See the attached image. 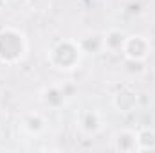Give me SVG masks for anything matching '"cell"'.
<instances>
[{
    "label": "cell",
    "instance_id": "5b68a950",
    "mask_svg": "<svg viewBox=\"0 0 155 153\" xmlns=\"http://www.w3.org/2000/svg\"><path fill=\"white\" fill-rule=\"evenodd\" d=\"M78 128L85 133V135H96L101 132L103 128V119L97 110L92 108H85L78 114Z\"/></svg>",
    "mask_w": 155,
    "mask_h": 153
},
{
    "label": "cell",
    "instance_id": "7c38bea8",
    "mask_svg": "<svg viewBox=\"0 0 155 153\" xmlns=\"http://www.w3.org/2000/svg\"><path fill=\"white\" fill-rule=\"evenodd\" d=\"M5 4H7V0H0V9H4V7H5Z\"/></svg>",
    "mask_w": 155,
    "mask_h": 153
},
{
    "label": "cell",
    "instance_id": "52a82bcc",
    "mask_svg": "<svg viewBox=\"0 0 155 153\" xmlns=\"http://www.w3.org/2000/svg\"><path fill=\"white\" fill-rule=\"evenodd\" d=\"M20 128L25 135L29 137H38L40 133L45 132L47 128V119L40 112H27L20 119Z\"/></svg>",
    "mask_w": 155,
    "mask_h": 153
},
{
    "label": "cell",
    "instance_id": "7a4b0ae2",
    "mask_svg": "<svg viewBox=\"0 0 155 153\" xmlns=\"http://www.w3.org/2000/svg\"><path fill=\"white\" fill-rule=\"evenodd\" d=\"M29 43L27 36L16 27H2L0 29V63L16 65L27 54Z\"/></svg>",
    "mask_w": 155,
    "mask_h": 153
},
{
    "label": "cell",
    "instance_id": "8992f818",
    "mask_svg": "<svg viewBox=\"0 0 155 153\" xmlns=\"http://www.w3.org/2000/svg\"><path fill=\"white\" fill-rule=\"evenodd\" d=\"M112 150L119 153L137 151V132L134 130H117L112 137Z\"/></svg>",
    "mask_w": 155,
    "mask_h": 153
},
{
    "label": "cell",
    "instance_id": "30bf717a",
    "mask_svg": "<svg viewBox=\"0 0 155 153\" xmlns=\"http://www.w3.org/2000/svg\"><path fill=\"white\" fill-rule=\"evenodd\" d=\"M126 33L121 29H108L107 33H103V43H105V50H112V52H121L123 43L126 40Z\"/></svg>",
    "mask_w": 155,
    "mask_h": 153
},
{
    "label": "cell",
    "instance_id": "277c9868",
    "mask_svg": "<svg viewBox=\"0 0 155 153\" xmlns=\"http://www.w3.org/2000/svg\"><path fill=\"white\" fill-rule=\"evenodd\" d=\"M137 103H139V96H137V92L130 85L121 86L114 94V97H112L114 108H116L117 112H121V114H128V112L135 110Z\"/></svg>",
    "mask_w": 155,
    "mask_h": 153
},
{
    "label": "cell",
    "instance_id": "9c48e42d",
    "mask_svg": "<svg viewBox=\"0 0 155 153\" xmlns=\"http://www.w3.org/2000/svg\"><path fill=\"white\" fill-rule=\"evenodd\" d=\"M79 47L85 54H97L101 50H105V43H103V33H88L81 38H78Z\"/></svg>",
    "mask_w": 155,
    "mask_h": 153
},
{
    "label": "cell",
    "instance_id": "8fae6325",
    "mask_svg": "<svg viewBox=\"0 0 155 153\" xmlns=\"http://www.w3.org/2000/svg\"><path fill=\"white\" fill-rule=\"evenodd\" d=\"M137 151H155L153 128H143L137 132Z\"/></svg>",
    "mask_w": 155,
    "mask_h": 153
},
{
    "label": "cell",
    "instance_id": "3957f363",
    "mask_svg": "<svg viewBox=\"0 0 155 153\" xmlns=\"http://www.w3.org/2000/svg\"><path fill=\"white\" fill-rule=\"evenodd\" d=\"M150 52H152V43L143 34H128L123 43V49H121V54L128 61H143L144 63L148 60Z\"/></svg>",
    "mask_w": 155,
    "mask_h": 153
},
{
    "label": "cell",
    "instance_id": "6da1fadb",
    "mask_svg": "<svg viewBox=\"0 0 155 153\" xmlns=\"http://www.w3.org/2000/svg\"><path fill=\"white\" fill-rule=\"evenodd\" d=\"M83 56H85V52L81 50L79 41L72 38L56 41L47 52L49 65L56 70H61V72H71V70L78 69Z\"/></svg>",
    "mask_w": 155,
    "mask_h": 153
},
{
    "label": "cell",
    "instance_id": "ba28073f",
    "mask_svg": "<svg viewBox=\"0 0 155 153\" xmlns=\"http://www.w3.org/2000/svg\"><path fill=\"white\" fill-rule=\"evenodd\" d=\"M65 101H67V94H65L63 86L52 85V86H47V88L41 90V103L49 108H58Z\"/></svg>",
    "mask_w": 155,
    "mask_h": 153
}]
</instances>
